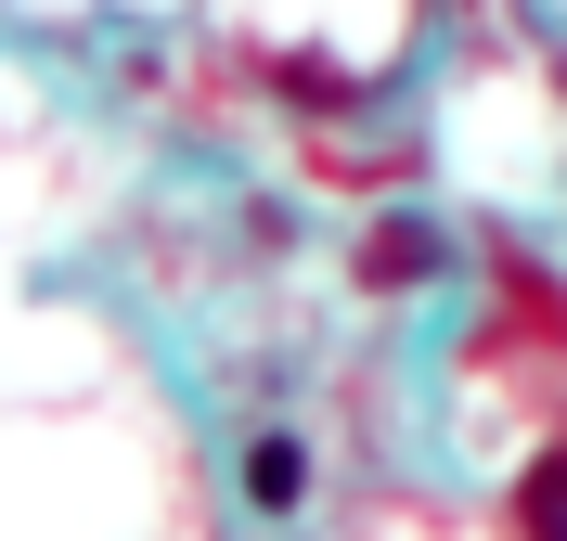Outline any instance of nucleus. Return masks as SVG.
<instances>
[{"label":"nucleus","mask_w":567,"mask_h":541,"mask_svg":"<svg viewBox=\"0 0 567 541\" xmlns=\"http://www.w3.org/2000/svg\"><path fill=\"white\" fill-rule=\"evenodd\" d=\"M297 490H310V451H297L284 426L246 438V503H258V516H297Z\"/></svg>","instance_id":"nucleus-1"},{"label":"nucleus","mask_w":567,"mask_h":541,"mask_svg":"<svg viewBox=\"0 0 567 541\" xmlns=\"http://www.w3.org/2000/svg\"><path fill=\"white\" fill-rule=\"evenodd\" d=\"M425 271H439V232H425V219H388V232H374V246H361V284H425Z\"/></svg>","instance_id":"nucleus-2"},{"label":"nucleus","mask_w":567,"mask_h":541,"mask_svg":"<svg viewBox=\"0 0 567 541\" xmlns=\"http://www.w3.org/2000/svg\"><path fill=\"white\" fill-rule=\"evenodd\" d=\"M516 529H529V541H567V451H542V465L516 477Z\"/></svg>","instance_id":"nucleus-3"},{"label":"nucleus","mask_w":567,"mask_h":541,"mask_svg":"<svg viewBox=\"0 0 567 541\" xmlns=\"http://www.w3.org/2000/svg\"><path fill=\"white\" fill-rule=\"evenodd\" d=\"M271 91H284V104H310V116H336V104H361L349 77L322 65V52H284V65H271Z\"/></svg>","instance_id":"nucleus-4"}]
</instances>
